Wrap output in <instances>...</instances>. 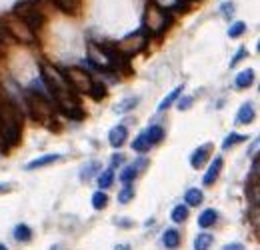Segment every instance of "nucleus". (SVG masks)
Returning a JSON list of instances; mask_svg holds the SVG:
<instances>
[{"label":"nucleus","instance_id":"37998d69","mask_svg":"<svg viewBox=\"0 0 260 250\" xmlns=\"http://www.w3.org/2000/svg\"><path fill=\"white\" fill-rule=\"evenodd\" d=\"M0 54H2V48H0Z\"/></svg>","mask_w":260,"mask_h":250},{"label":"nucleus","instance_id":"f257e3e1","mask_svg":"<svg viewBox=\"0 0 260 250\" xmlns=\"http://www.w3.org/2000/svg\"><path fill=\"white\" fill-rule=\"evenodd\" d=\"M172 24V16H170V10L158 6L154 2H146V8H144V16H142V30L148 34V36H162L168 26Z\"/></svg>","mask_w":260,"mask_h":250},{"label":"nucleus","instance_id":"0eeeda50","mask_svg":"<svg viewBox=\"0 0 260 250\" xmlns=\"http://www.w3.org/2000/svg\"><path fill=\"white\" fill-rule=\"evenodd\" d=\"M64 78L68 82V86L74 90V92H80V94H88L90 86H92V78L88 74V70L80 68V66H70V68H64Z\"/></svg>","mask_w":260,"mask_h":250},{"label":"nucleus","instance_id":"c9c22d12","mask_svg":"<svg viewBox=\"0 0 260 250\" xmlns=\"http://www.w3.org/2000/svg\"><path fill=\"white\" fill-rule=\"evenodd\" d=\"M220 12H222V14H226L228 18H232V14H234V6H232L230 2H224V4L220 6Z\"/></svg>","mask_w":260,"mask_h":250},{"label":"nucleus","instance_id":"2f4dec72","mask_svg":"<svg viewBox=\"0 0 260 250\" xmlns=\"http://www.w3.org/2000/svg\"><path fill=\"white\" fill-rule=\"evenodd\" d=\"M246 140V136H242V134H228L226 138H224V142H222V148H230V146H234V144H238V142H244Z\"/></svg>","mask_w":260,"mask_h":250},{"label":"nucleus","instance_id":"b1692460","mask_svg":"<svg viewBox=\"0 0 260 250\" xmlns=\"http://www.w3.org/2000/svg\"><path fill=\"white\" fill-rule=\"evenodd\" d=\"M170 218H172L174 222H184V220L188 218V206H184V204H178V206H174V210H172Z\"/></svg>","mask_w":260,"mask_h":250},{"label":"nucleus","instance_id":"a878e982","mask_svg":"<svg viewBox=\"0 0 260 250\" xmlns=\"http://www.w3.org/2000/svg\"><path fill=\"white\" fill-rule=\"evenodd\" d=\"M150 2H154V4L166 8V10H182V4H186L182 0H150Z\"/></svg>","mask_w":260,"mask_h":250},{"label":"nucleus","instance_id":"a19ab883","mask_svg":"<svg viewBox=\"0 0 260 250\" xmlns=\"http://www.w3.org/2000/svg\"><path fill=\"white\" fill-rule=\"evenodd\" d=\"M0 250H8V248H6V246H4V244H0Z\"/></svg>","mask_w":260,"mask_h":250},{"label":"nucleus","instance_id":"ea45409f","mask_svg":"<svg viewBox=\"0 0 260 250\" xmlns=\"http://www.w3.org/2000/svg\"><path fill=\"white\" fill-rule=\"evenodd\" d=\"M4 190H8V186L6 184H0V192H4Z\"/></svg>","mask_w":260,"mask_h":250},{"label":"nucleus","instance_id":"f8f14e48","mask_svg":"<svg viewBox=\"0 0 260 250\" xmlns=\"http://www.w3.org/2000/svg\"><path fill=\"white\" fill-rule=\"evenodd\" d=\"M58 160H60V154H44V156H40V158H36V160H32V162H28L24 168H26V170H36V168L48 166V164L58 162Z\"/></svg>","mask_w":260,"mask_h":250},{"label":"nucleus","instance_id":"4468645a","mask_svg":"<svg viewBox=\"0 0 260 250\" xmlns=\"http://www.w3.org/2000/svg\"><path fill=\"white\" fill-rule=\"evenodd\" d=\"M142 134L146 136V140H148L152 146L164 140V128H162V126H158V124H152V126H148V128H146Z\"/></svg>","mask_w":260,"mask_h":250},{"label":"nucleus","instance_id":"473e14b6","mask_svg":"<svg viewBox=\"0 0 260 250\" xmlns=\"http://www.w3.org/2000/svg\"><path fill=\"white\" fill-rule=\"evenodd\" d=\"M136 104H138V98H126V102L116 104L112 110H114V112H128V110H132Z\"/></svg>","mask_w":260,"mask_h":250},{"label":"nucleus","instance_id":"9b49d317","mask_svg":"<svg viewBox=\"0 0 260 250\" xmlns=\"http://www.w3.org/2000/svg\"><path fill=\"white\" fill-rule=\"evenodd\" d=\"M210 150H212V144L210 142H206V144H202L200 148L196 150L192 156H190V164H192V168H200L204 162H206V158H208V154H210Z\"/></svg>","mask_w":260,"mask_h":250},{"label":"nucleus","instance_id":"c85d7f7f","mask_svg":"<svg viewBox=\"0 0 260 250\" xmlns=\"http://www.w3.org/2000/svg\"><path fill=\"white\" fill-rule=\"evenodd\" d=\"M244 32H246V24L240 22V20H238V22H232V26L228 28V36H230V38H238V36H242Z\"/></svg>","mask_w":260,"mask_h":250},{"label":"nucleus","instance_id":"20e7f679","mask_svg":"<svg viewBox=\"0 0 260 250\" xmlns=\"http://www.w3.org/2000/svg\"><path fill=\"white\" fill-rule=\"evenodd\" d=\"M40 80H42V84H46V88L50 90L52 96H56V94H60V92H66V90H72V88L68 86L66 78H64V72L58 70V68L52 66V64H42V66H40ZM72 92H74V90H72Z\"/></svg>","mask_w":260,"mask_h":250},{"label":"nucleus","instance_id":"a211bd4d","mask_svg":"<svg viewBox=\"0 0 260 250\" xmlns=\"http://www.w3.org/2000/svg\"><path fill=\"white\" fill-rule=\"evenodd\" d=\"M162 242H164L166 248H176V246L180 244V234H178L174 228H168V230L164 232V236H162Z\"/></svg>","mask_w":260,"mask_h":250},{"label":"nucleus","instance_id":"39448f33","mask_svg":"<svg viewBox=\"0 0 260 250\" xmlns=\"http://www.w3.org/2000/svg\"><path fill=\"white\" fill-rule=\"evenodd\" d=\"M12 12H14L20 20H24L34 32L44 24V14L40 12V8H38L32 0H20V2H16L14 8H12Z\"/></svg>","mask_w":260,"mask_h":250},{"label":"nucleus","instance_id":"2eb2a0df","mask_svg":"<svg viewBox=\"0 0 260 250\" xmlns=\"http://www.w3.org/2000/svg\"><path fill=\"white\" fill-rule=\"evenodd\" d=\"M252 80H254V70H252V68H246V70H242V72L236 76L234 84H236L238 90H242V88H248V86L252 84Z\"/></svg>","mask_w":260,"mask_h":250},{"label":"nucleus","instance_id":"393cba45","mask_svg":"<svg viewBox=\"0 0 260 250\" xmlns=\"http://www.w3.org/2000/svg\"><path fill=\"white\" fill-rule=\"evenodd\" d=\"M106 204H108V196L104 190H98L92 194V208L94 210H102V208H106Z\"/></svg>","mask_w":260,"mask_h":250},{"label":"nucleus","instance_id":"1a4fd4ad","mask_svg":"<svg viewBox=\"0 0 260 250\" xmlns=\"http://www.w3.org/2000/svg\"><path fill=\"white\" fill-rule=\"evenodd\" d=\"M50 4H54L64 14H76L82 6V0H50Z\"/></svg>","mask_w":260,"mask_h":250},{"label":"nucleus","instance_id":"4be33fe9","mask_svg":"<svg viewBox=\"0 0 260 250\" xmlns=\"http://www.w3.org/2000/svg\"><path fill=\"white\" fill-rule=\"evenodd\" d=\"M136 174H138V168L136 166H126L120 172V182L122 184H132V180H136Z\"/></svg>","mask_w":260,"mask_h":250},{"label":"nucleus","instance_id":"dca6fc26","mask_svg":"<svg viewBox=\"0 0 260 250\" xmlns=\"http://www.w3.org/2000/svg\"><path fill=\"white\" fill-rule=\"evenodd\" d=\"M182 90H184V84H180V86H176V88H174V90H172L170 94H166V96H164V100H162V102L158 104V112H162V110H166V108H170V106H172V104H174V102L178 100V96L182 94Z\"/></svg>","mask_w":260,"mask_h":250},{"label":"nucleus","instance_id":"72a5a7b5","mask_svg":"<svg viewBox=\"0 0 260 250\" xmlns=\"http://www.w3.org/2000/svg\"><path fill=\"white\" fill-rule=\"evenodd\" d=\"M192 106V96H178V110H188Z\"/></svg>","mask_w":260,"mask_h":250},{"label":"nucleus","instance_id":"aec40b11","mask_svg":"<svg viewBox=\"0 0 260 250\" xmlns=\"http://www.w3.org/2000/svg\"><path fill=\"white\" fill-rule=\"evenodd\" d=\"M14 238H16L18 242H28V240L32 238L30 226H28V224H18V226L14 228Z\"/></svg>","mask_w":260,"mask_h":250},{"label":"nucleus","instance_id":"bb28decb","mask_svg":"<svg viewBox=\"0 0 260 250\" xmlns=\"http://www.w3.org/2000/svg\"><path fill=\"white\" fill-rule=\"evenodd\" d=\"M152 148V144L146 140V136L144 134H140V136H136V140L132 142V150L134 152H146V150Z\"/></svg>","mask_w":260,"mask_h":250},{"label":"nucleus","instance_id":"ddd939ff","mask_svg":"<svg viewBox=\"0 0 260 250\" xmlns=\"http://www.w3.org/2000/svg\"><path fill=\"white\" fill-rule=\"evenodd\" d=\"M252 120H254V106L250 102H246V104L240 106V110L236 114V122L238 124H250Z\"/></svg>","mask_w":260,"mask_h":250},{"label":"nucleus","instance_id":"6e6552de","mask_svg":"<svg viewBox=\"0 0 260 250\" xmlns=\"http://www.w3.org/2000/svg\"><path fill=\"white\" fill-rule=\"evenodd\" d=\"M126 138H128V128H126L124 124H118V126H114V128L108 132V142H110L114 148H120V146L126 142Z\"/></svg>","mask_w":260,"mask_h":250},{"label":"nucleus","instance_id":"6ab92c4d","mask_svg":"<svg viewBox=\"0 0 260 250\" xmlns=\"http://www.w3.org/2000/svg\"><path fill=\"white\" fill-rule=\"evenodd\" d=\"M184 200H186V206H200L204 196H202L200 188H188L186 194H184Z\"/></svg>","mask_w":260,"mask_h":250},{"label":"nucleus","instance_id":"412c9836","mask_svg":"<svg viewBox=\"0 0 260 250\" xmlns=\"http://www.w3.org/2000/svg\"><path fill=\"white\" fill-rule=\"evenodd\" d=\"M112 182H114V170L112 168H106V170H102L98 174V186H100V190L112 186Z\"/></svg>","mask_w":260,"mask_h":250},{"label":"nucleus","instance_id":"5701e85b","mask_svg":"<svg viewBox=\"0 0 260 250\" xmlns=\"http://www.w3.org/2000/svg\"><path fill=\"white\" fill-rule=\"evenodd\" d=\"M212 242H214L212 234H198L194 238V250H208Z\"/></svg>","mask_w":260,"mask_h":250},{"label":"nucleus","instance_id":"423d86ee","mask_svg":"<svg viewBox=\"0 0 260 250\" xmlns=\"http://www.w3.org/2000/svg\"><path fill=\"white\" fill-rule=\"evenodd\" d=\"M148 34L144 32V30H136V32H130L128 36H124L120 42H116L114 46L116 50L124 56V58H130V56H134V54H138V52H142V50L146 48V44H148Z\"/></svg>","mask_w":260,"mask_h":250},{"label":"nucleus","instance_id":"58836bf2","mask_svg":"<svg viewBox=\"0 0 260 250\" xmlns=\"http://www.w3.org/2000/svg\"><path fill=\"white\" fill-rule=\"evenodd\" d=\"M114 250H130V246H128V244H118Z\"/></svg>","mask_w":260,"mask_h":250},{"label":"nucleus","instance_id":"9d476101","mask_svg":"<svg viewBox=\"0 0 260 250\" xmlns=\"http://www.w3.org/2000/svg\"><path fill=\"white\" fill-rule=\"evenodd\" d=\"M222 164H224L222 156H216V158L212 160L210 168H208L206 174H204V184H206V186H210V184H214V180L218 178V174H220V170H222Z\"/></svg>","mask_w":260,"mask_h":250},{"label":"nucleus","instance_id":"4c0bfd02","mask_svg":"<svg viewBox=\"0 0 260 250\" xmlns=\"http://www.w3.org/2000/svg\"><path fill=\"white\" fill-rule=\"evenodd\" d=\"M224 250H244V246L240 242H232V244H226Z\"/></svg>","mask_w":260,"mask_h":250},{"label":"nucleus","instance_id":"7c9ffc66","mask_svg":"<svg viewBox=\"0 0 260 250\" xmlns=\"http://www.w3.org/2000/svg\"><path fill=\"white\" fill-rule=\"evenodd\" d=\"M134 196V188H132V184H124V188L120 190V194H118V202L120 204H128L130 200Z\"/></svg>","mask_w":260,"mask_h":250},{"label":"nucleus","instance_id":"cd10ccee","mask_svg":"<svg viewBox=\"0 0 260 250\" xmlns=\"http://www.w3.org/2000/svg\"><path fill=\"white\" fill-rule=\"evenodd\" d=\"M88 94H90L94 100H102L104 96H106V86H104L102 82H92V86H90Z\"/></svg>","mask_w":260,"mask_h":250},{"label":"nucleus","instance_id":"7ed1b4c3","mask_svg":"<svg viewBox=\"0 0 260 250\" xmlns=\"http://www.w3.org/2000/svg\"><path fill=\"white\" fill-rule=\"evenodd\" d=\"M2 22H4L6 34H8L10 38L20 40V42H26V44H30V42H34V40H36V32H34V30H32L24 20H20L14 12H10L8 16H4V18H2Z\"/></svg>","mask_w":260,"mask_h":250},{"label":"nucleus","instance_id":"e433bc0d","mask_svg":"<svg viewBox=\"0 0 260 250\" xmlns=\"http://www.w3.org/2000/svg\"><path fill=\"white\" fill-rule=\"evenodd\" d=\"M120 162H124V156L122 154H114L112 156V166H120Z\"/></svg>","mask_w":260,"mask_h":250},{"label":"nucleus","instance_id":"79ce46f5","mask_svg":"<svg viewBox=\"0 0 260 250\" xmlns=\"http://www.w3.org/2000/svg\"><path fill=\"white\" fill-rule=\"evenodd\" d=\"M182 2H194V0H182Z\"/></svg>","mask_w":260,"mask_h":250},{"label":"nucleus","instance_id":"f03ea898","mask_svg":"<svg viewBox=\"0 0 260 250\" xmlns=\"http://www.w3.org/2000/svg\"><path fill=\"white\" fill-rule=\"evenodd\" d=\"M26 110H28V114L34 120L44 122V124H48L52 118H54L52 102L40 90H28V94H26Z\"/></svg>","mask_w":260,"mask_h":250},{"label":"nucleus","instance_id":"f3484780","mask_svg":"<svg viewBox=\"0 0 260 250\" xmlns=\"http://www.w3.org/2000/svg\"><path fill=\"white\" fill-rule=\"evenodd\" d=\"M216 218H218V212L214 208H206L204 212H200L198 224H200V228H210L212 224H216Z\"/></svg>","mask_w":260,"mask_h":250},{"label":"nucleus","instance_id":"c756f323","mask_svg":"<svg viewBox=\"0 0 260 250\" xmlns=\"http://www.w3.org/2000/svg\"><path fill=\"white\" fill-rule=\"evenodd\" d=\"M100 168V164L98 162H90V164H86L82 170H80V178L82 180H88V178H92L94 174H96V170Z\"/></svg>","mask_w":260,"mask_h":250},{"label":"nucleus","instance_id":"f704fd0d","mask_svg":"<svg viewBox=\"0 0 260 250\" xmlns=\"http://www.w3.org/2000/svg\"><path fill=\"white\" fill-rule=\"evenodd\" d=\"M246 56H248L246 48H238V50H236V56H234V58L230 60V68H234V66H236V64H238V62H240L242 58H246Z\"/></svg>","mask_w":260,"mask_h":250}]
</instances>
